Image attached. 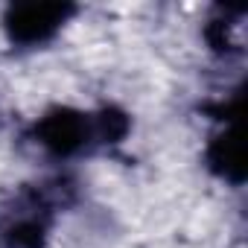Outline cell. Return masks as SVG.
Here are the masks:
<instances>
[{
	"label": "cell",
	"mask_w": 248,
	"mask_h": 248,
	"mask_svg": "<svg viewBox=\"0 0 248 248\" xmlns=\"http://www.w3.org/2000/svg\"><path fill=\"white\" fill-rule=\"evenodd\" d=\"M62 18H64L62 6H18L9 18V30L21 41H35L44 38L50 30H56Z\"/></svg>",
	"instance_id": "cell-1"
},
{
	"label": "cell",
	"mask_w": 248,
	"mask_h": 248,
	"mask_svg": "<svg viewBox=\"0 0 248 248\" xmlns=\"http://www.w3.org/2000/svg\"><path fill=\"white\" fill-rule=\"evenodd\" d=\"M44 143L53 146L56 152H70L73 146L82 143V120L79 117H70V114H53L44 126Z\"/></svg>",
	"instance_id": "cell-2"
}]
</instances>
